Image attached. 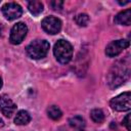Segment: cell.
I'll list each match as a JSON object with an SVG mask.
<instances>
[{"label":"cell","mask_w":131,"mask_h":131,"mask_svg":"<svg viewBox=\"0 0 131 131\" xmlns=\"http://www.w3.org/2000/svg\"><path fill=\"white\" fill-rule=\"evenodd\" d=\"M28 33V28L26 26V24L24 23H17L15 24L11 31H10V36H9V41L16 45L23 42V40L25 39V37L27 36Z\"/></svg>","instance_id":"cell-5"},{"label":"cell","mask_w":131,"mask_h":131,"mask_svg":"<svg viewBox=\"0 0 131 131\" xmlns=\"http://www.w3.org/2000/svg\"><path fill=\"white\" fill-rule=\"evenodd\" d=\"M31 121V116L27 111H19L15 118H14V123L16 125H27Z\"/></svg>","instance_id":"cell-11"},{"label":"cell","mask_w":131,"mask_h":131,"mask_svg":"<svg viewBox=\"0 0 131 131\" xmlns=\"http://www.w3.org/2000/svg\"><path fill=\"white\" fill-rule=\"evenodd\" d=\"M127 60L128 58L125 60H119L111 69L108 74V84L112 88L118 87L128 79L130 74V62Z\"/></svg>","instance_id":"cell-1"},{"label":"cell","mask_w":131,"mask_h":131,"mask_svg":"<svg viewBox=\"0 0 131 131\" xmlns=\"http://www.w3.org/2000/svg\"><path fill=\"white\" fill-rule=\"evenodd\" d=\"M47 115L50 119L52 120H59L62 116V113L60 111V108L56 105H51L47 108Z\"/></svg>","instance_id":"cell-14"},{"label":"cell","mask_w":131,"mask_h":131,"mask_svg":"<svg viewBox=\"0 0 131 131\" xmlns=\"http://www.w3.org/2000/svg\"><path fill=\"white\" fill-rule=\"evenodd\" d=\"M130 43L128 40H116L111 42L106 48H105V54L110 57H114L117 56L118 54H120L124 49H126L127 47H129Z\"/></svg>","instance_id":"cell-8"},{"label":"cell","mask_w":131,"mask_h":131,"mask_svg":"<svg viewBox=\"0 0 131 131\" xmlns=\"http://www.w3.org/2000/svg\"><path fill=\"white\" fill-rule=\"evenodd\" d=\"M2 30H3V27H2V25L0 24V36H1V34H2Z\"/></svg>","instance_id":"cell-20"},{"label":"cell","mask_w":131,"mask_h":131,"mask_svg":"<svg viewBox=\"0 0 131 131\" xmlns=\"http://www.w3.org/2000/svg\"><path fill=\"white\" fill-rule=\"evenodd\" d=\"M90 117L93 122L95 123H101L104 120V114L100 108H94L90 113Z\"/></svg>","instance_id":"cell-15"},{"label":"cell","mask_w":131,"mask_h":131,"mask_svg":"<svg viewBox=\"0 0 131 131\" xmlns=\"http://www.w3.org/2000/svg\"><path fill=\"white\" fill-rule=\"evenodd\" d=\"M49 5L51 6V8H52L53 10H60V9L62 8L63 2H62V1L55 0V1H51V2H49Z\"/></svg>","instance_id":"cell-17"},{"label":"cell","mask_w":131,"mask_h":131,"mask_svg":"<svg viewBox=\"0 0 131 131\" xmlns=\"http://www.w3.org/2000/svg\"><path fill=\"white\" fill-rule=\"evenodd\" d=\"M75 21L80 27H86L89 23V16L86 13H80L75 17Z\"/></svg>","instance_id":"cell-16"},{"label":"cell","mask_w":131,"mask_h":131,"mask_svg":"<svg viewBox=\"0 0 131 131\" xmlns=\"http://www.w3.org/2000/svg\"><path fill=\"white\" fill-rule=\"evenodd\" d=\"M53 53L55 58L60 63H68L73 56V47L70 42L66 40H58L53 47Z\"/></svg>","instance_id":"cell-2"},{"label":"cell","mask_w":131,"mask_h":131,"mask_svg":"<svg viewBox=\"0 0 131 131\" xmlns=\"http://www.w3.org/2000/svg\"><path fill=\"white\" fill-rule=\"evenodd\" d=\"M0 111L5 117L10 118L16 111V104L8 97V95L2 94L0 96Z\"/></svg>","instance_id":"cell-9"},{"label":"cell","mask_w":131,"mask_h":131,"mask_svg":"<svg viewBox=\"0 0 131 131\" xmlns=\"http://www.w3.org/2000/svg\"><path fill=\"white\" fill-rule=\"evenodd\" d=\"M3 125H4V123H3V121L0 119V127H3Z\"/></svg>","instance_id":"cell-21"},{"label":"cell","mask_w":131,"mask_h":131,"mask_svg":"<svg viewBox=\"0 0 131 131\" xmlns=\"http://www.w3.org/2000/svg\"><path fill=\"white\" fill-rule=\"evenodd\" d=\"M42 28L43 30L50 34V35H54L57 34L60 29H61V21L59 18L55 17V16H47L42 20Z\"/></svg>","instance_id":"cell-7"},{"label":"cell","mask_w":131,"mask_h":131,"mask_svg":"<svg viewBox=\"0 0 131 131\" xmlns=\"http://www.w3.org/2000/svg\"><path fill=\"white\" fill-rule=\"evenodd\" d=\"M69 124L73 128L82 129L85 126V120L81 116H74V117L69 119Z\"/></svg>","instance_id":"cell-13"},{"label":"cell","mask_w":131,"mask_h":131,"mask_svg":"<svg viewBox=\"0 0 131 131\" xmlns=\"http://www.w3.org/2000/svg\"><path fill=\"white\" fill-rule=\"evenodd\" d=\"M123 124H124V126L127 128L128 131L131 130V125H130V114H128V115L125 117V119L123 120Z\"/></svg>","instance_id":"cell-18"},{"label":"cell","mask_w":131,"mask_h":131,"mask_svg":"<svg viewBox=\"0 0 131 131\" xmlns=\"http://www.w3.org/2000/svg\"><path fill=\"white\" fill-rule=\"evenodd\" d=\"M129 3V1H124V2H120L119 1V4H121V5H126V4H128Z\"/></svg>","instance_id":"cell-19"},{"label":"cell","mask_w":131,"mask_h":131,"mask_svg":"<svg viewBox=\"0 0 131 131\" xmlns=\"http://www.w3.org/2000/svg\"><path fill=\"white\" fill-rule=\"evenodd\" d=\"M115 23L118 25L130 26L131 25V9H126L119 12L115 16Z\"/></svg>","instance_id":"cell-10"},{"label":"cell","mask_w":131,"mask_h":131,"mask_svg":"<svg viewBox=\"0 0 131 131\" xmlns=\"http://www.w3.org/2000/svg\"><path fill=\"white\" fill-rule=\"evenodd\" d=\"M28 9L33 15H39L43 11V4L41 1H30L28 3Z\"/></svg>","instance_id":"cell-12"},{"label":"cell","mask_w":131,"mask_h":131,"mask_svg":"<svg viewBox=\"0 0 131 131\" xmlns=\"http://www.w3.org/2000/svg\"><path fill=\"white\" fill-rule=\"evenodd\" d=\"M77 131H85V130H83V129H78Z\"/></svg>","instance_id":"cell-23"},{"label":"cell","mask_w":131,"mask_h":131,"mask_svg":"<svg viewBox=\"0 0 131 131\" xmlns=\"http://www.w3.org/2000/svg\"><path fill=\"white\" fill-rule=\"evenodd\" d=\"M2 87V79H1V77H0V88Z\"/></svg>","instance_id":"cell-22"},{"label":"cell","mask_w":131,"mask_h":131,"mask_svg":"<svg viewBox=\"0 0 131 131\" xmlns=\"http://www.w3.org/2000/svg\"><path fill=\"white\" fill-rule=\"evenodd\" d=\"M27 54L34 59H40L46 56L49 50V43L46 40H34L27 46Z\"/></svg>","instance_id":"cell-3"},{"label":"cell","mask_w":131,"mask_h":131,"mask_svg":"<svg viewBox=\"0 0 131 131\" xmlns=\"http://www.w3.org/2000/svg\"><path fill=\"white\" fill-rule=\"evenodd\" d=\"M2 13L5 16L6 19L8 20H12L15 18H18L21 13H23V9L20 7L19 4L15 3V2H9L3 5L2 7Z\"/></svg>","instance_id":"cell-6"},{"label":"cell","mask_w":131,"mask_h":131,"mask_svg":"<svg viewBox=\"0 0 131 131\" xmlns=\"http://www.w3.org/2000/svg\"><path fill=\"white\" fill-rule=\"evenodd\" d=\"M111 106L113 110L118 112H125L131 108V93L129 91L119 94L118 96L114 97L111 102Z\"/></svg>","instance_id":"cell-4"}]
</instances>
